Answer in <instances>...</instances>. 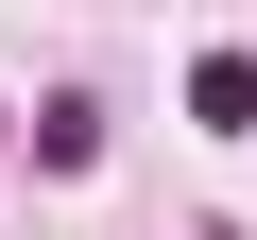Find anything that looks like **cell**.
<instances>
[{"mask_svg": "<svg viewBox=\"0 0 257 240\" xmlns=\"http://www.w3.org/2000/svg\"><path fill=\"white\" fill-rule=\"evenodd\" d=\"M86 155H103V103L52 86V103H35V172H86Z\"/></svg>", "mask_w": 257, "mask_h": 240, "instance_id": "6da1fadb", "label": "cell"}, {"mask_svg": "<svg viewBox=\"0 0 257 240\" xmlns=\"http://www.w3.org/2000/svg\"><path fill=\"white\" fill-rule=\"evenodd\" d=\"M189 120L240 138V120H257V52H189Z\"/></svg>", "mask_w": 257, "mask_h": 240, "instance_id": "7a4b0ae2", "label": "cell"}]
</instances>
